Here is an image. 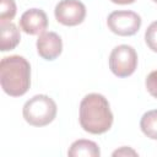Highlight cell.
I'll return each instance as SVG.
<instances>
[{"label":"cell","instance_id":"6da1fadb","mask_svg":"<svg viewBox=\"0 0 157 157\" xmlns=\"http://www.w3.org/2000/svg\"><path fill=\"white\" fill-rule=\"evenodd\" d=\"M113 113L107 98L99 93L86 94L80 103V125L94 135L103 134L112 128Z\"/></svg>","mask_w":157,"mask_h":157},{"label":"cell","instance_id":"4fadbf2b","mask_svg":"<svg viewBox=\"0 0 157 157\" xmlns=\"http://www.w3.org/2000/svg\"><path fill=\"white\" fill-rule=\"evenodd\" d=\"M145 42L152 52L157 53V21L152 22L147 27L145 32Z\"/></svg>","mask_w":157,"mask_h":157},{"label":"cell","instance_id":"2e32d148","mask_svg":"<svg viewBox=\"0 0 157 157\" xmlns=\"http://www.w3.org/2000/svg\"><path fill=\"white\" fill-rule=\"evenodd\" d=\"M110 1L114 4H118V5H129V4L135 2L136 0H110Z\"/></svg>","mask_w":157,"mask_h":157},{"label":"cell","instance_id":"9a60e30c","mask_svg":"<svg viewBox=\"0 0 157 157\" xmlns=\"http://www.w3.org/2000/svg\"><path fill=\"white\" fill-rule=\"evenodd\" d=\"M126 155H132V156H136L137 152H135L132 148L130 147H121L120 150H117L113 152V156H126Z\"/></svg>","mask_w":157,"mask_h":157},{"label":"cell","instance_id":"3957f363","mask_svg":"<svg viewBox=\"0 0 157 157\" xmlns=\"http://www.w3.org/2000/svg\"><path fill=\"white\" fill-rule=\"evenodd\" d=\"M56 103L47 94H36L29 98L22 109L25 120L33 126H45L56 117Z\"/></svg>","mask_w":157,"mask_h":157},{"label":"cell","instance_id":"277c9868","mask_svg":"<svg viewBox=\"0 0 157 157\" xmlns=\"http://www.w3.org/2000/svg\"><path fill=\"white\" fill-rule=\"evenodd\" d=\"M137 67V53L128 44L115 47L109 55V69L118 77H128Z\"/></svg>","mask_w":157,"mask_h":157},{"label":"cell","instance_id":"7a4b0ae2","mask_svg":"<svg viewBox=\"0 0 157 157\" xmlns=\"http://www.w3.org/2000/svg\"><path fill=\"white\" fill-rule=\"evenodd\" d=\"M0 82L4 92L11 97L23 96L31 86V65L20 55H10L1 59Z\"/></svg>","mask_w":157,"mask_h":157},{"label":"cell","instance_id":"8992f818","mask_svg":"<svg viewBox=\"0 0 157 157\" xmlns=\"http://www.w3.org/2000/svg\"><path fill=\"white\" fill-rule=\"evenodd\" d=\"M54 16L64 26H77L86 17V6L80 0H60L54 9Z\"/></svg>","mask_w":157,"mask_h":157},{"label":"cell","instance_id":"5bb4252c","mask_svg":"<svg viewBox=\"0 0 157 157\" xmlns=\"http://www.w3.org/2000/svg\"><path fill=\"white\" fill-rule=\"evenodd\" d=\"M145 85H146L148 93L153 98H157V70L151 71L147 75L146 80H145Z\"/></svg>","mask_w":157,"mask_h":157},{"label":"cell","instance_id":"5b68a950","mask_svg":"<svg viewBox=\"0 0 157 157\" xmlns=\"http://www.w3.org/2000/svg\"><path fill=\"white\" fill-rule=\"evenodd\" d=\"M108 28L121 37L134 36L141 27V17L130 10H118L109 13L107 18Z\"/></svg>","mask_w":157,"mask_h":157},{"label":"cell","instance_id":"7c38bea8","mask_svg":"<svg viewBox=\"0 0 157 157\" xmlns=\"http://www.w3.org/2000/svg\"><path fill=\"white\" fill-rule=\"evenodd\" d=\"M16 15L15 0H0V22L11 21Z\"/></svg>","mask_w":157,"mask_h":157},{"label":"cell","instance_id":"8fae6325","mask_svg":"<svg viewBox=\"0 0 157 157\" xmlns=\"http://www.w3.org/2000/svg\"><path fill=\"white\" fill-rule=\"evenodd\" d=\"M141 131L150 139L157 140V109L146 112L140 120Z\"/></svg>","mask_w":157,"mask_h":157},{"label":"cell","instance_id":"9c48e42d","mask_svg":"<svg viewBox=\"0 0 157 157\" xmlns=\"http://www.w3.org/2000/svg\"><path fill=\"white\" fill-rule=\"evenodd\" d=\"M20 29L11 21L0 22V50H12L20 43Z\"/></svg>","mask_w":157,"mask_h":157},{"label":"cell","instance_id":"52a82bcc","mask_svg":"<svg viewBox=\"0 0 157 157\" xmlns=\"http://www.w3.org/2000/svg\"><path fill=\"white\" fill-rule=\"evenodd\" d=\"M37 53L44 60H54L63 52V40L55 32H43L37 39Z\"/></svg>","mask_w":157,"mask_h":157},{"label":"cell","instance_id":"30bf717a","mask_svg":"<svg viewBox=\"0 0 157 157\" xmlns=\"http://www.w3.org/2000/svg\"><path fill=\"white\" fill-rule=\"evenodd\" d=\"M67 155L70 157H99L101 151L96 142L80 139L71 144Z\"/></svg>","mask_w":157,"mask_h":157},{"label":"cell","instance_id":"ba28073f","mask_svg":"<svg viewBox=\"0 0 157 157\" xmlns=\"http://www.w3.org/2000/svg\"><path fill=\"white\" fill-rule=\"evenodd\" d=\"M48 27L47 13L40 9H29L25 11L20 18V28L31 36L45 32Z\"/></svg>","mask_w":157,"mask_h":157},{"label":"cell","instance_id":"e0dca14e","mask_svg":"<svg viewBox=\"0 0 157 157\" xmlns=\"http://www.w3.org/2000/svg\"><path fill=\"white\" fill-rule=\"evenodd\" d=\"M152 1H155V2H157V0H152Z\"/></svg>","mask_w":157,"mask_h":157}]
</instances>
